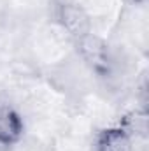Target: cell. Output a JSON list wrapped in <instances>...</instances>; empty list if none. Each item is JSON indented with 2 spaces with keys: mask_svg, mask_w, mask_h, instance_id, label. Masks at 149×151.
<instances>
[{
  "mask_svg": "<svg viewBox=\"0 0 149 151\" xmlns=\"http://www.w3.org/2000/svg\"><path fill=\"white\" fill-rule=\"evenodd\" d=\"M23 134V121L19 114L9 107H0V144H14Z\"/></svg>",
  "mask_w": 149,
  "mask_h": 151,
  "instance_id": "3",
  "label": "cell"
},
{
  "mask_svg": "<svg viewBox=\"0 0 149 151\" xmlns=\"http://www.w3.org/2000/svg\"><path fill=\"white\" fill-rule=\"evenodd\" d=\"M95 151H132L130 135L123 128H107L97 139Z\"/></svg>",
  "mask_w": 149,
  "mask_h": 151,
  "instance_id": "4",
  "label": "cell"
},
{
  "mask_svg": "<svg viewBox=\"0 0 149 151\" xmlns=\"http://www.w3.org/2000/svg\"><path fill=\"white\" fill-rule=\"evenodd\" d=\"M77 47L84 62L97 72H109L111 60H109V51L107 46L98 37H93L91 34L77 39Z\"/></svg>",
  "mask_w": 149,
  "mask_h": 151,
  "instance_id": "2",
  "label": "cell"
},
{
  "mask_svg": "<svg viewBox=\"0 0 149 151\" xmlns=\"http://www.w3.org/2000/svg\"><path fill=\"white\" fill-rule=\"evenodd\" d=\"M58 21L62 23V27L75 39H81L88 34H91V23L88 14L84 12V9L75 4V2H69L63 0L58 5Z\"/></svg>",
  "mask_w": 149,
  "mask_h": 151,
  "instance_id": "1",
  "label": "cell"
}]
</instances>
